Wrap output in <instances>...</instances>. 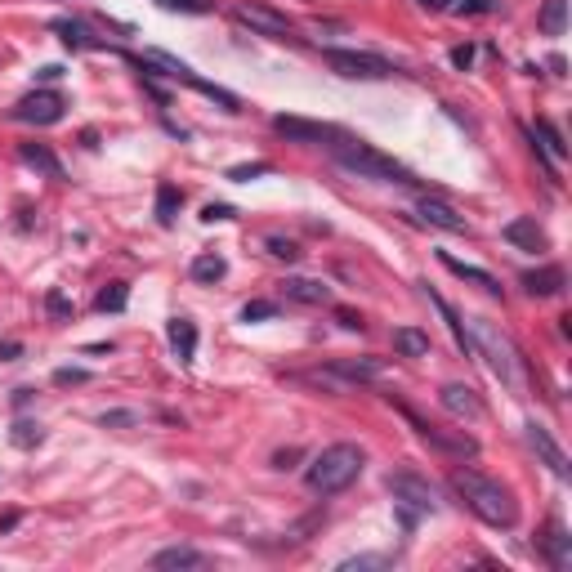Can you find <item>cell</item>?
Wrapping results in <instances>:
<instances>
[{"instance_id":"6da1fadb","label":"cell","mask_w":572,"mask_h":572,"mask_svg":"<svg viewBox=\"0 0 572 572\" xmlns=\"http://www.w3.org/2000/svg\"><path fill=\"white\" fill-rule=\"evenodd\" d=\"M452 492L465 501V510L479 514L488 528H514L519 523V501H514V492L505 488L501 479H492V474L483 470H452Z\"/></svg>"},{"instance_id":"7a4b0ae2","label":"cell","mask_w":572,"mask_h":572,"mask_svg":"<svg viewBox=\"0 0 572 572\" xmlns=\"http://www.w3.org/2000/svg\"><path fill=\"white\" fill-rule=\"evenodd\" d=\"M327 148H331V157L358 179H376V184H416V175L403 166V161H394L389 152L371 148V143H362V139L336 135Z\"/></svg>"},{"instance_id":"3957f363","label":"cell","mask_w":572,"mask_h":572,"mask_svg":"<svg viewBox=\"0 0 572 572\" xmlns=\"http://www.w3.org/2000/svg\"><path fill=\"white\" fill-rule=\"evenodd\" d=\"M362 465H367V456H362L358 443H331L309 461L304 483H309V492H318V497H336L349 483H358Z\"/></svg>"},{"instance_id":"277c9868","label":"cell","mask_w":572,"mask_h":572,"mask_svg":"<svg viewBox=\"0 0 572 572\" xmlns=\"http://www.w3.org/2000/svg\"><path fill=\"white\" fill-rule=\"evenodd\" d=\"M465 336H470V354L488 358V367L497 371L501 380H514V371H519V354H514V345H510L505 331H497L488 318H470Z\"/></svg>"},{"instance_id":"5b68a950","label":"cell","mask_w":572,"mask_h":572,"mask_svg":"<svg viewBox=\"0 0 572 572\" xmlns=\"http://www.w3.org/2000/svg\"><path fill=\"white\" fill-rule=\"evenodd\" d=\"M327 68L345 81H389L394 63L380 54H358V50H327Z\"/></svg>"},{"instance_id":"8992f818","label":"cell","mask_w":572,"mask_h":572,"mask_svg":"<svg viewBox=\"0 0 572 572\" xmlns=\"http://www.w3.org/2000/svg\"><path fill=\"white\" fill-rule=\"evenodd\" d=\"M389 492H394V505L403 510L407 528L416 523V514H434L438 510V492L429 488L425 479H416V474H394V479H389Z\"/></svg>"},{"instance_id":"52a82bcc","label":"cell","mask_w":572,"mask_h":572,"mask_svg":"<svg viewBox=\"0 0 572 572\" xmlns=\"http://www.w3.org/2000/svg\"><path fill=\"white\" fill-rule=\"evenodd\" d=\"M233 18L242 27H251V36H269V41H286V36H295L291 18L278 14L273 5H260V0H242V5H233Z\"/></svg>"},{"instance_id":"ba28073f","label":"cell","mask_w":572,"mask_h":572,"mask_svg":"<svg viewBox=\"0 0 572 572\" xmlns=\"http://www.w3.org/2000/svg\"><path fill=\"white\" fill-rule=\"evenodd\" d=\"M9 117L23 121V126H54V121H63V94L36 90V94H27V99H18L14 108H9Z\"/></svg>"},{"instance_id":"9c48e42d","label":"cell","mask_w":572,"mask_h":572,"mask_svg":"<svg viewBox=\"0 0 572 572\" xmlns=\"http://www.w3.org/2000/svg\"><path fill=\"white\" fill-rule=\"evenodd\" d=\"M416 219L438 228V233H470V224H465V215L456 206H447L443 197H429V193L416 197Z\"/></svg>"},{"instance_id":"30bf717a","label":"cell","mask_w":572,"mask_h":572,"mask_svg":"<svg viewBox=\"0 0 572 572\" xmlns=\"http://www.w3.org/2000/svg\"><path fill=\"white\" fill-rule=\"evenodd\" d=\"M523 429H528V447L541 456V465H550V474H555V479H568L572 465H568L564 447H559L555 438H550V429H546V425H537V421H528Z\"/></svg>"},{"instance_id":"8fae6325","label":"cell","mask_w":572,"mask_h":572,"mask_svg":"<svg viewBox=\"0 0 572 572\" xmlns=\"http://www.w3.org/2000/svg\"><path fill=\"white\" fill-rule=\"evenodd\" d=\"M407 421L416 425V434H421L425 443L443 447V452H452V456H474V452H479V438H470L465 429H461V434H452V429H438V425H429V421H416L412 412H407Z\"/></svg>"},{"instance_id":"7c38bea8","label":"cell","mask_w":572,"mask_h":572,"mask_svg":"<svg viewBox=\"0 0 572 572\" xmlns=\"http://www.w3.org/2000/svg\"><path fill=\"white\" fill-rule=\"evenodd\" d=\"M273 130L291 143H331L340 135L336 126H327V121H304V117H273Z\"/></svg>"},{"instance_id":"4fadbf2b","label":"cell","mask_w":572,"mask_h":572,"mask_svg":"<svg viewBox=\"0 0 572 572\" xmlns=\"http://www.w3.org/2000/svg\"><path fill=\"white\" fill-rule=\"evenodd\" d=\"M438 403H443L452 416H461V421H479L483 416V398L474 394L470 385H443L438 389Z\"/></svg>"},{"instance_id":"5bb4252c","label":"cell","mask_w":572,"mask_h":572,"mask_svg":"<svg viewBox=\"0 0 572 572\" xmlns=\"http://www.w3.org/2000/svg\"><path fill=\"white\" fill-rule=\"evenodd\" d=\"M501 237H505L510 246H519V251H546V228H541L532 215L510 219V224L501 228Z\"/></svg>"},{"instance_id":"9a60e30c","label":"cell","mask_w":572,"mask_h":572,"mask_svg":"<svg viewBox=\"0 0 572 572\" xmlns=\"http://www.w3.org/2000/svg\"><path fill=\"white\" fill-rule=\"evenodd\" d=\"M206 564H211V559L193 546H166L152 555V568L157 572H184V568H206Z\"/></svg>"},{"instance_id":"2e32d148","label":"cell","mask_w":572,"mask_h":572,"mask_svg":"<svg viewBox=\"0 0 572 572\" xmlns=\"http://www.w3.org/2000/svg\"><path fill=\"white\" fill-rule=\"evenodd\" d=\"M541 550H546V559H550V568H555V572L572 568V537H568L564 523H550L546 537H541Z\"/></svg>"},{"instance_id":"e0dca14e","label":"cell","mask_w":572,"mask_h":572,"mask_svg":"<svg viewBox=\"0 0 572 572\" xmlns=\"http://www.w3.org/2000/svg\"><path fill=\"white\" fill-rule=\"evenodd\" d=\"M282 291H286V300H295V304H327L331 300V286L318 278H286Z\"/></svg>"},{"instance_id":"ac0fdd59","label":"cell","mask_w":572,"mask_h":572,"mask_svg":"<svg viewBox=\"0 0 572 572\" xmlns=\"http://www.w3.org/2000/svg\"><path fill=\"white\" fill-rule=\"evenodd\" d=\"M523 286H528V295H537V300H550V295L564 291V269L546 264V269H537V273H523Z\"/></svg>"},{"instance_id":"d6986e66","label":"cell","mask_w":572,"mask_h":572,"mask_svg":"<svg viewBox=\"0 0 572 572\" xmlns=\"http://www.w3.org/2000/svg\"><path fill=\"white\" fill-rule=\"evenodd\" d=\"M438 260H443V269H452L456 273V278H465V282H474V286H483V291H488V295H501V282L497 278H492V273L488 269H474V264H465V260H456V255H438Z\"/></svg>"},{"instance_id":"ffe728a7","label":"cell","mask_w":572,"mask_h":572,"mask_svg":"<svg viewBox=\"0 0 572 572\" xmlns=\"http://www.w3.org/2000/svg\"><path fill=\"white\" fill-rule=\"evenodd\" d=\"M170 349H175L179 362L197 358V327H193V318H175V322H170Z\"/></svg>"},{"instance_id":"44dd1931","label":"cell","mask_w":572,"mask_h":572,"mask_svg":"<svg viewBox=\"0 0 572 572\" xmlns=\"http://www.w3.org/2000/svg\"><path fill=\"white\" fill-rule=\"evenodd\" d=\"M54 32H59L63 45H72V50H103V41H94V32L85 23H76V18H54Z\"/></svg>"},{"instance_id":"7402d4cb","label":"cell","mask_w":572,"mask_h":572,"mask_svg":"<svg viewBox=\"0 0 572 572\" xmlns=\"http://www.w3.org/2000/svg\"><path fill=\"white\" fill-rule=\"evenodd\" d=\"M394 354L398 358H429V336L416 327H398L394 331Z\"/></svg>"},{"instance_id":"603a6c76","label":"cell","mask_w":572,"mask_h":572,"mask_svg":"<svg viewBox=\"0 0 572 572\" xmlns=\"http://www.w3.org/2000/svg\"><path fill=\"white\" fill-rule=\"evenodd\" d=\"M537 27L546 36H564V27H568V0H546V5H541V14H537Z\"/></svg>"},{"instance_id":"cb8c5ba5","label":"cell","mask_w":572,"mask_h":572,"mask_svg":"<svg viewBox=\"0 0 572 572\" xmlns=\"http://www.w3.org/2000/svg\"><path fill=\"white\" fill-rule=\"evenodd\" d=\"M188 273H193V282L215 286V282L228 273V264H224V255H197V260L188 264Z\"/></svg>"},{"instance_id":"d4e9b609","label":"cell","mask_w":572,"mask_h":572,"mask_svg":"<svg viewBox=\"0 0 572 572\" xmlns=\"http://www.w3.org/2000/svg\"><path fill=\"white\" fill-rule=\"evenodd\" d=\"M18 157H23L27 166L45 170V175H50V179H63V166H59V161H54V152H50V148H41V143H23V152H18Z\"/></svg>"},{"instance_id":"484cf974","label":"cell","mask_w":572,"mask_h":572,"mask_svg":"<svg viewBox=\"0 0 572 572\" xmlns=\"http://www.w3.org/2000/svg\"><path fill=\"white\" fill-rule=\"evenodd\" d=\"M179 206H184V193H179V188H170V184H161L157 188V219H161V224H175Z\"/></svg>"},{"instance_id":"4316f807","label":"cell","mask_w":572,"mask_h":572,"mask_svg":"<svg viewBox=\"0 0 572 572\" xmlns=\"http://www.w3.org/2000/svg\"><path fill=\"white\" fill-rule=\"evenodd\" d=\"M380 367H385V362H380V358H358V362H336V371H340V376H349V380H371V376H380Z\"/></svg>"},{"instance_id":"83f0119b","label":"cell","mask_w":572,"mask_h":572,"mask_svg":"<svg viewBox=\"0 0 572 572\" xmlns=\"http://www.w3.org/2000/svg\"><path fill=\"white\" fill-rule=\"evenodd\" d=\"M126 300H130V295H126V286H121V282H112L108 291H99V300H94V304H99L103 313H121V309H126Z\"/></svg>"},{"instance_id":"f1b7e54d","label":"cell","mask_w":572,"mask_h":572,"mask_svg":"<svg viewBox=\"0 0 572 572\" xmlns=\"http://www.w3.org/2000/svg\"><path fill=\"white\" fill-rule=\"evenodd\" d=\"M537 135L546 139V148H550V157H568V143H564V135H559L550 121H537Z\"/></svg>"},{"instance_id":"f546056e","label":"cell","mask_w":572,"mask_h":572,"mask_svg":"<svg viewBox=\"0 0 572 572\" xmlns=\"http://www.w3.org/2000/svg\"><path fill=\"white\" fill-rule=\"evenodd\" d=\"M264 318H278V304L273 300H251L242 309V322H264Z\"/></svg>"},{"instance_id":"4dcf8cb0","label":"cell","mask_w":572,"mask_h":572,"mask_svg":"<svg viewBox=\"0 0 572 572\" xmlns=\"http://www.w3.org/2000/svg\"><path fill=\"white\" fill-rule=\"evenodd\" d=\"M161 9H184V14H211V0H157Z\"/></svg>"},{"instance_id":"1f68e13d","label":"cell","mask_w":572,"mask_h":572,"mask_svg":"<svg viewBox=\"0 0 572 572\" xmlns=\"http://www.w3.org/2000/svg\"><path fill=\"white\" fill-rule=\"evenodd\" d=\"M255 175H269V161H255V166H233L228 170V179H237V184H246V179Z\"/></svg>"},{"instance_id":"d6a6232c","label":"cell","mask_w":572,"mask_h":572,"mask_svg":"<svg viewBox=\"0 0 572 572\" xmlns=\"http://www.w3.org/2000/svg\"><path fill=\"white\" fill-rule=\"evenodd\" d=\"M269 255H278V260H295V242H286V237H269Z\"/></svg>"},{"instance_id":"836d02e7","label":"cell","mask_w":572,"mask_h":572,"mask_svg":"<svg viewBox=\"0 0 572 572\" xmlns=\"http://www.w3.org/2000/svg\"><path fill=\"white\" fill-rule=\"evenodd\" d=\"M14 443H18V447H32V443H41V425H18Z\"/></svg>"},{"instance_id":"e575fe53","label":"cell","mask_w":572,"mask_h":572,"mask_svg":"<svg viewBox=\"0 0 572 572\" xmlns=\"http://www.w3.org/2000/svg\"><path fill=\"white\" fill-rule=\"evenodd\" d=\"M380 564H389V559H380V555H362V559H345L340 568H380Z\"/></svg>"},{"instance_id":"d590c367","label":"cell","mask_w":572,"mask_h":572,"mask_svg":"<svg viewBox=\"0 0 572 572\" xmlns=\"http://www.w3.org/2000/svg\"><path fill=\"white\" fill-rule=\"evenodd\" d=\"M202 219H206V224H215V219H233V211H228V206H206Z\"/></svg>"},{"instance_id":"8d00e7d4","label":"cell","mask_w":572,"mask_h":572,"mask_svg":"<svg viewBox=\"0 0 572 572\" xmlns=\"http://www.w3.org/2000/svg\"><path fill=\"white\" fill-rule=\"evenodd\" d=\"M139 416L135 412H112V416H103V425H135Z\"/></svg>"},{"instance_id":"74e56055","label":"cell","mask_w":572,"mask_h":572,"mask_svg":"<svg viewBox=\"0 0 572 572\" xmlns=\"http://www.w3.org/2000/svg\"><path fill=\"white\" fill-rule=\"evenodd\" d=\"M340 327H345V331H362V318H354V313H340Z\"/></svg>"},{"instance_id":"f35d334b","label":"cell","mask_w":572,"mask_h":572,"mask_svg":"<svg viewBox=\"0 0 572 572\" xmlns=\"http://www.w3.org/2000/svg\"><path fill=\"white\" fill-rule=\"evenodd\" d=\"M416 5H425V9H434L438 14V9H452V0H416Z\"/></svg>"}]
</instances>
